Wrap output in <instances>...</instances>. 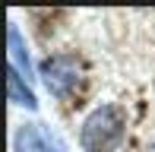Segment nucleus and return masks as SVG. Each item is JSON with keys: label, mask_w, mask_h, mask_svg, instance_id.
I'll return each mask as SVG.
<instances>
[{"label": "nucleus", "mask_w": 155, "mask_h": 152, "mask_svg": "<svg viewBox=\"0 0 155 152\" xmlns=\"http://www.w3.org/2000/svg\"><path fill=\"white\" fill-rule=\"evenodd\" d=\"M6 95H10V101H13V105H19V108H29V111L38 108V98H35L32 86H29L16 70H13V67L6 70Z\"/></svg>", "instance_id": "39448f33"}, {"label": "nucleus", "mask_w": 155, "mask_h": 152, "mask_svg": "<svg viewBox=\"0 0 155 152\" xmlns=\"http://www.w3.org/2000/svg\"><path fill=\"white\" fill-rule=\"evenodd\" d=\"M124 133H127L124 111L117 105H101L82 121L79 143L86 152H114L124 143Z\"/></svg>", "instance_id": "f257e3e1"}, {"label": "nucleus", "mask_w": 155, "mask_h": 152, "mask_svg": "<svg viewBox=\"0 0 155 152\" xmlns=\"http://www.w3.org/2000/svg\"><path fill=\"white\" fill-rule=\"evenodd\" d=\"M41 79L54 98H67L79 82V60L73 54H54L41 64Z\"/></svg>", "instance_id": "f03ea898"}, {"label": "nucleus", "mask_w": 155, "mask_h": 152, "mask_svg": "<svg viewBox=\"0 0 155 152\" xmlns=\"http://www.w3.org/2000/svg\"><path fill=\"white\" fill-rule=\"evenodd\" d=\"M13 152H67L63 140L48 124H19L13 133Z\"/></svg>", "instance_id": "7ed1b4c3"}, {"label": "nucleus", "mask_w": 155, "mask_h": 152, "mask_svg": "<svg viewBox=\"0 0 155 152\" xmlns=\"http://www.w3.org/2000/svg\"><path fill=\"white\" fill-rule=\"evenodd\" d=\"M6 45H10V67L22 76L25 82L35 79V73H32V57H29V48H25V38H22V32H19V25H13V22H10V29H6Z\"/></svg>", "instance_id": "20e7f679"}]
</instances>
